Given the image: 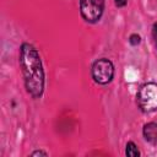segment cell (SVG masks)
Returning <instances> with one entry per match:
<instances>
[{"label":"cell","instance_id":"8992f818","mask_svg":"<svg viewBox=\"0 0 157 157\" xmlns=\"http://www.w3.org/2000/svg\"><path fill=\"white\" fill-rule=\"evenodd\" d=\"M126 155L130 157H137L140 155V152H139V150L134 142H129L126 145Z\"/></svg>","mask_w":157,"mask_h":157},{"label":"cell","instance_id":"5b68a950","mask_svg":"<svg viewBox=\"0 0 157 157\" xmlns=\"http://www.w3.org/2000/svg\"><path fill=\"white\" fill-rule=\"evenodd\" d=\"M144 136L151 144H157V124L150 123L144 128Z\"/></svg>","mask_w":157,"mask_h":157},{"label":"cell","instance_id":"3957f363","mask_svg":"<svg viewBox=\"0 0 157 157\" xmlns=\"http://www.w3.org/2000/svg\"><path fill=\"white\" fill-rule=\"evenodd\" d=\"M104 9V0H81L80 10L82 17L87 22H97Z\"/></svg>","mask_w":157,"mask_h":157},{"label":"cell","instance_id":"ba28073f","mask_svg":"<svg viewBox=\"0 0 157 157\" xmlns=\"http://www.w3.org/2000/svg\"><path fill=\"white\" fill-rule=\"evenodd\" d=\"M152 34H153V38H155V42H156V47H157V23H155V25H153Z\"/></svg>","mask_w":157,"mask_h":157},{"label":"cell","instance_id":"7a4b0ae2","mask_svg":"<svg viewBox=\"0 0 157 157\" xmlns=\"http://www.w3.org/2000/svg\"><path fill=\"white\" fill-rule=\"evenodd\" d=\"M137 102L144 112H153L157 109V85L146 83L137 93Z\"/></svg>","mask_w":157,"mask_h":157},{"label":"cell","instance_id":"277c9868","mask_svg":"<svg viewBox=\"0 0 157 157\" xmlns=\"http://www.w3.org/2000/svg\"><path fill=\"white\" fill-rule=\"evenodd\" d=\"M113 75H114L113 64L107 59H99L92 66V76L94 81L101 85L108 83L113 78Z\"/></svg>","mask_w":157,"mask_h":157},{"label":"cell","instance_id":"9c48e42d","mask_svg":"<svg viewBox=\"0 0 157 157\" xmlns=\"http://www.w3.org/2000/svg\"><path fill=\"white\" fill-rule=\"evenodd\" d=\"M117 6H124L126 4V0H115Z\"/></svg>","mask_w":157,"mask_h":157},{"label":"cell","instance_id":"6da1fadb","mask_svg":"<svg viewBox=\"0 0 157 157\" xmlns=\"http://www.w3.org/2000/svg\"><path fill=\"white\" fill-rule=\"evenodd\" d=\"M20 61L28 93L34 98L39 97L44 88V71L36 48L28 43H23L21 45Z\"/></svg>","mask_w":157,"mask_h":157},{"label":"cell","instance_id":"30bf717a","mask_svg":"<svg viewBox=\"0 0 157 157\" xmlns=\"http://www.w3.org/2000/svg\"><path fill=\"white\" fill-rule=\"evenodd\" d=\"M36 155H44V156H45L47 153H45V152H40V151H39V152H34V153H33V156H36Z\"/></svg>","mask_w":157,"mask_h":157},{"label":"cell","instance_id":"52a82bcc","mask_svg":"<svg viewBox=\"0 0 157 157\" xmlns=\"http://www.w3.org/2000/svg\"><path fill=\"white\" fill-rule=\"evenodd\" d=\"M130 42H131L132 44H137V43H140V37L136 36V34H132V36L130 37Z\"/></svg>","mask_w":157,"mask_h":157}]
</instances>
